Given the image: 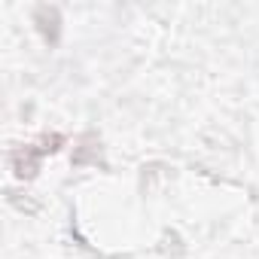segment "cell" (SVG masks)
I'll return each instance as SVG.
<instances>
[{
	"label": "cell",
	"instance_id": "3",
	"mask_svg": "<svg viewBox=\"0 0 259 259\" xmlns=\"http://www.w3.org/2000/svg\"><path fill=\"white\" fill-rule=\"evenodd\" d=\"M70 165H73V168H82V165H104V144H101L98 132L79 135V141H76V147H73V156H70Z\"/></svg>",
	"mask_w": 259,
	"mask_h": 259
},
{
	"label": "cell",
	"instance_id": "4",
	"mask_svg": "<svg viewBox=\"0 0 259 259\" xmlns=\"http://www.w3.org/2000/svg\"><path fill=\"white\" fill-rule=\"evenodd\" d=\"M37 147H40V153H43V156H55V153L64 147V135H58V132H46V135L40 138V144H37Z\"/></svg>",
	"mask_w": 259,
	"mask_h": 259
},
{
	"label": "cell",
	"instance_id": "1",
	"mask_svg": "<svg viewBox=\"0 0 259 259\" xmlns=\"http://www.w3.org/2000/svg\"><path fill=\"white\" fill-rule=\"evenodd\" d=\"M40 162H43V153L37 144H22L10 153V168L19 180H34L40 174Z\"/></svg>",
	"mask_w": 259,
	"mask_h": 259
},
{
	"label": "cell",
	"instance_id": "2",
	"mask_svg": "<svg viewBox=\"0 0 259 259\" xmlns=\"http://www.w3.org/2000/svg\"><path fill=\"white\" fill-rule=\"evenodd\" d=\"M34 25L46 46H58V40H61V10L58 7H52V4L34 7Z\"/></svg>",
	"mask_w": 259,
	"mask_h": 259
}]
</instances>
